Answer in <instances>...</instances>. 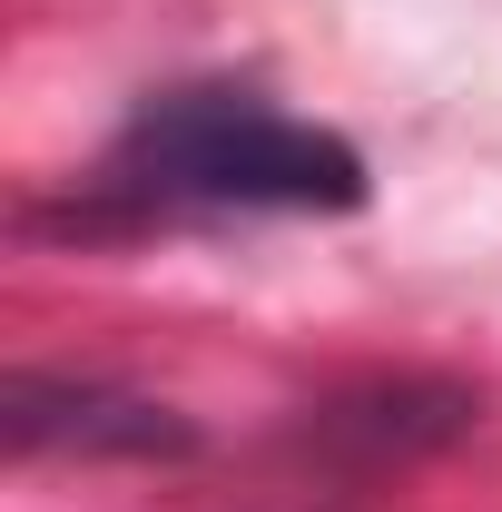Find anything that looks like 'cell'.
<instances>
[{"label": "cell", "mask_w": 502, "mask_h": 512, "mask_svg": "<svg viewBox=\"0 0 502 512\" xmlns=\"http://www.w3.org/2000/svg\"><path fill=\"white\" fill-rule=\"evenodd\" d=\"M99 188L158 217H345L365 207V158L256 89H158L119 128Z\"/></svg>", "instance_id": "cell-1"}, {"label": "cell", "mask_w": 502, "mask_h": 512, "mask_svg": "<svg viewBox=\"0 0 502 512\" xmlns=\"http://www.w3.org/2000/svg\"><path fill=\"white\" fill-rule=\"evenodd\" d=\"M10 444L20 453H178L188 424H168L158 404H128V394H99V384H50V375H20L10 384Z\"/></svg>", "instance_id": "cell-2"}]
</instances>
